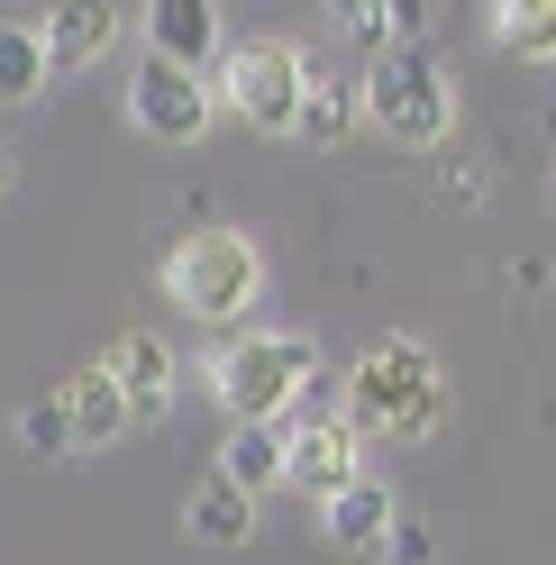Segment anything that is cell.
<instances>
[{
    "mask_svg": "<svg viewBox=\"0 0 556 565\" xmlns=\"http://www.w3.org/2000/svg\"><path fill=\"white\" fill-rule=\"evenodd\" d=\"M301 83H310V55L292 38H247L211 64V100L237 110L247 128L265 137H292V110H301Z\"/></svg>",
    "mask_w": 556,
    "mask_h": 565,
    "instance_id": "obj_5",
    "label": "cell"
},
{
    "mask_svg": "<svg viewBox=\"0 0 556 565\" xmlns=\"http://www.w3.org/2000/svg\"><path fill=\"white\" fill-rule=\"evenodd\" d=\"M338 419L356 438H429L438 419H447V365H438V347L429 338H374L356 365H346V402Z\"/></svg>",
    "mask_w": 556,
    "mask_h": 565,
    "instance_id": "obj_1",
    "label": "cell"
},
{
    "mask_svg": "<svg viewBox=\"0 0 556 565\" xmlns=\"http://www.w3.org/2000/svg\"><path fill=\"white\" fill-rule=\"evenodd\" d=\"M64 411H74V456H92V447H119L137 419H128V393L110 383V365H83L74 383H64Z\"/></svg>",
    "mask_w": 556,
    "mask_h": 565,
    "instance_id": "obj_12",
    "label": "cell"
},
{
    "mask_svg": "<svg viewBox=\"0 0 556 565\" xmlns=\"http://www.w3.org/2000/svg\"><path fill=\"white\" fill-rule=\"evenodd\" d=\"M393 520H402V502H393V483H374V475H356L338 492V502H320V539L338 547V556H384V539H393Z\"/></svg>",
    "mask_w": 556,
    "mask_h": 565,
    "instance_id": "obj_10",
    "label": "cell"
},
{
    "mask_svg": "<svg viewBox=\"0 0 556 565\" xmlns=\"http://www.w3.org/2000/svg\"><path fill=\"white\" fill-rule=\"evenodd\" d=\"M493 46L511 64H556V0H502L493 10Z\"/></svg>",
    "mask_w": 556,
    "mask_h": 565,
    "instance_id": "obj_16",
    "label": "cell"
},
{
    "mask_svg": "<svg viewBox=\"0 0 556 565\" xmlns=\"http://www.w3.org/2000/svg\"><path fill=\"white\" fill-rule=\"evenodd\" d=\"M356 110L393 137V147H447L457 128V83H447V55L438 46H393L365 64L356 83Z\"/></svg>",
    "mask_w": 556,
    "mask_h": 565,
    "instance_id": "obj_4",
    "label": "cell"
},
{
    "mask_svg": "<svg viewBox=\"0 0 556 565\" xmlns=\"http://www.w3.org/2000/svg\"><path fill=\"white\" fill-rule=\"evenodd\" d=\"M220 483H237L247 502H265L274 483H284V429H228V447H220V466H211Z\"/></svg>",
    "mask_w": 556,
    "mask_h": 565,
    "instance_id": "obj_14",
    "label": "cell"
},
{
    "mask_svg": "<svg viewBox=\"0 0 556 565\" xmlns=\"http://www.w3.org/2000/svg\"><path fill=\"white\" fill-rule=\"evenodd\" d=\"M119 38H128V19H119V10H46V19H38L46 83H55V74H83V64H100Z\"/></svg>",
    "mask_w": 556,
    "mask_h": 565,
    "instance_id": "obj_11",
    "label": "cell"
},
{
    "mask_svg": "<svg viewBox=\"0 0 556 565\" xmlns=\"http://www.w3.org/2000/svg\"><path fill=\"white\" fill-rule=\"evenodd\" d=\"M183 529H192L201 547H247V539H256V502H247L237 483L201 475V483L183 492Z\"/></svg>",
    "mask_w": 556,
    "mask_h": 565,
    "instance_id": "obj_13",
    "label": "cell"
},
{
    "mask_svg": "<svg viewBox=\"0 0 556 565\" xmlns=\"http://www.w3.org/2000/svg\"><path fill=\"white\" fill-rule=\"evenodd\" d=\"M128 119H137V137H156V147H192V137L220 119L211 74H183V64H156V55H137Z\"/></svg>",
    "mask_w": 556,
    "mask_h": 565,
    "instance_id": "obj_6",
    "label": "cell"
},
{
    "mask_svg": "<svg viewBox=\"0 0 556 565\" xmlns=\"http://www.w3.org/2000/svg\"><path fill=\"white\" fill-rule=\"evenodd\" d=\"M356 475H365V438L346 429L338 411H292V419H284V483H292V492L338 502Z\"/></svg>",
    "mask_w": 556,
    "mask_h": 565,
    "instance_id": "obj_7",
    "label": "cell"
},
{
    "mask_svg": "<svg viewBox=\"0 0 556 565\" xmlns=\"http://www.w3.org/2000/svg\"><path fill=\"white\" fill-rule=\"evenodd\" d=\"M429 556H438V529H429V520H393L384 565H429Z\"/></svg>",
    "mask_w": 556,
    "mask_h": 565,
    "instance_id": "obj_20",
    "label": "cell"
},
{
    "mask_svg": "<svg viewBox=\"0 0 556 565\" xmlns=\"http://www.w3.org/2000/svg\"><path fill=\"white\" fill-rule=\"evenodd\" d=\"M356 128V83H338L310 64V83H301V110H292V137L301 147H338V137Z\"/></svg>",
    "mask_w": 556,
    "mask_h": 565,
    "instance_id": "obj_15",
    "label": "cell"
},
{
    "mask_svg": "<svg viewBox=\"0 0 556 565\" xmlns=\"http://www.w3.org/2000/svg\"><path fill=\"white\" fill-rule=\"evenodd\" d=\"M38 92H46L38 19H0V100H38Z\"/></svg>",
    "mask_w": 556,
    "mask_h": 565,
    "instance_id": "obj_17",
    "label": "cell"
},
{
    "mask_svg": "<svg viewBox=\"0 0 556 565\" xmlns=\"http://www.w3.org/2000/svg\"><path fill=\"white\" fill-rule=\"evenodd\" d=\"M338 28H346L356 46H374V55H393V46H402V10H393V0H346Z\"/></svg>",
    "mask_w": 556,
    "mask_h": 565,
    "instance_id": "obj_19",
    "label": "cell"
},
{
    "mask_svg": "<svg viewBox=\"0 0 556 565\" xmlns=\"http://www.w3.org/2000/svg\"><path fill=\"white\" fill-rule=\"evenodd\" d=\"M483 183H493L483 164H447V201H483Z\"/></svg>",
    "mask_w": 556,
    "mask_h": 565,
    "instance_id": "obj_21",
    "label": "cell"
},
{
    "mask_svg": "<svg viewBox=\"0 0 556 565\" xmlns=\"http://www.w3.org/2000/svg\"><path fill=\"white\" fill-rule=\"evenodd\" d=\"M110 383L128 393V419L147 429V419H164L173 411V383H183V365H173V347L156 338V329H128V338H110Z\"/></svg>",
    "mask_w": 556,
    "mask_h": 565,
    "instance_id": "obj_8",
    "label": "cell"
},
{
    "mask_svg": "<svg viewBox=\"0 0 556 565\" xmlns=\"http://www.w3.org/2000/svg\"><path fill=\"white\" fill-rule=\"evenodd\" d=\"M147 55L156 64H183V74H211V64L228 55L220 10H211V0H156V10H147Z\"/></svg>",
    "mask_w": 556,
    "mask_h": 565,
    "instance_id": "obj_9",
    "label": "cell"
},
{
    "mask_svg": "<svg viewBox=\"0 0 556 565\" xmlns=\"http://www.w3.org/2000/svg\"><path fill=\"white\" fill-rule=\"evenodd\" d=\"M0 201H10V147H0Z\"/></svg>",
    "mask_w": 556,
    "mask_h": 565,
    "instance_id": "obj_22",
    "label": "cell"
},
{
    "mask_svg": "<svg viewBox=\"0 0 556 565\" xmlns=\"http://www.w3.org/2000/svg\"><path fill=\"white\" fill-rule=\"evenodd\" d=\"M201 374H211L228 429H284L320 383V347H310V329H237Z\"/></svg>",
    "mask_w": 556,
    "mask_h": 565,
    "instance_id": "obj_2",
    "label": "cell"
},
{
    "mask_svg": "<svg viewBox=\"0 0 556 565\" xmlns=\"http://www.w3.org/2000/svg\"><path fill=\"white\" fill-rule=\"evenodd\" d=\"M19 447L28 456H74V411H64V393H46V402H19Z\"/></svg>",
    "mask_w": 556,
    "mask_h": 565,
    "instance_id": "obj_18",
    "label": "cell"
},
{
    "mask_svg": "<svg viewBox=\"0 0 556 565\" xmlns=\"http://www.w3.org/2000/svg\"><path fill=\"white\" fill-rule=\"evenodd\" d=\"M164 301L201 329H237L247 310L265 301V256L247 228H192L183 246L164 256Z\"/></svg>",
    "mask_w": 556,
    "mask_h": 565,
    "instance_id": "obj_3",
    "label": "cell"
}]
</instances>
